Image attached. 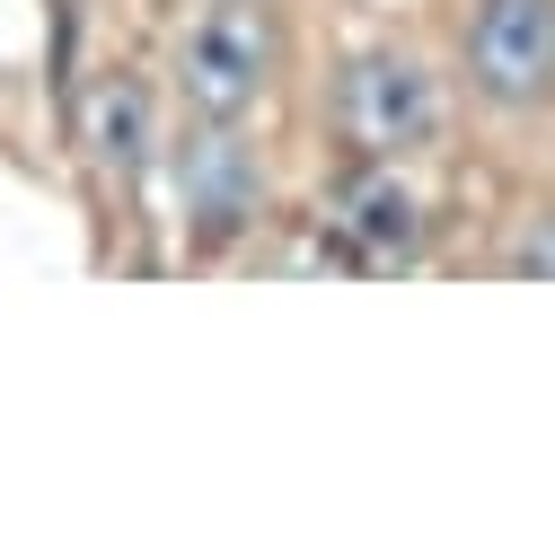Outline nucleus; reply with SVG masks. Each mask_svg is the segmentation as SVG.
I'll list each match as a JSON object with an SVG mask.
<instances>
[{"mask_svg": "<svg viewBox=\"0 0 555 555\" xmlns=\"http://www.w3.org/2000/svg\"><path fill=\"white\" fill-rule=\"evenodd\" d=\"M283 72V27L273 0H185L168 27V80L194 124H247Z\"/></svg>", "mask_w": 555, "mask_h": 555, "instance_id": "nucleus-1", "label": "nucleus"}, {"mask_svg": "<svg viewBox=\"0 0 555 555\" xmlns=\"http://www.w3.org/2000/svg\"><path fill=\"white\" fill-rule=\"evenodd\" d=\"M326 115H335V132L362 159H405V151H424L433 132H441V80L405 44H362L335 72Z\"/></svg>", "mask_w": 555, "mask_h": 555, "instance_id": "nucleus-2", "label": "nucleus"}, {"mask_svg": "<svg viewBox=\"0 0 555 555\" xmlns=\"http://www.w3.org/2000/svg\"><path fill=\"white\" fill-rule=\"evenodd\" d=\"M459 62L485 106H546L555 98V0H476L459 27Z\"/></svg>", "mask_w": 555, "mask_h": 555, "instance_id": "nucleus-3", "label": "nucleus"}, {"mask_svg": "<svg viewBox=\"0 0 555 555\" xmlns=\"http://www.w3.org/2000/svg\"><path fill=\"white\" fill-rule=\"evenodd\" d=\"M326 230L353 247V256H371V264H397V256H414V238H424V194L405 185L397 159H362V168L335 177Z\"/></svg>", "mask_w": 555, "mask_h": 555, "instance_id": "nucleus-4", "label": "nucleus"}, {"mask_svg": "<svg viewBox=\"0 0 555 555\" xmlns=\"http://www.w3.org/2000/svg\"><path fill=\"white\" fill-rule=\"evenodd\" d=\"M230 124H212V142H185V203H194V221L203 230H238L247 221V159L221 142Z\"/></svg>", "mask_w": 555, "mask_h": 555, "instance_id": "nucleus-5", "label": "nucleus"}, {"mask_svg": "<svg viewBox=\"0 0 555 555\" xmlns=\"http://www.w3.org/2000/svg\"><path fill=\"white\" fill-rule=\"evenodd\" d=\"M89 142H98L106 168H142V151H151V106H142L132 80H106V89L89 98Z\"/></svg>", "mask_w": 555, "mask_h": 555, "instance_id": "nucleus-6", "label": "nucleus"}, {"mask_svg": "<svg viewBox=\"0 0 555 555\" xmlns=\"http://www.w3.org/2000/svg\"><path fill=\"white\" fill-rule=\"evenodd\" d=\"M520 283H555V212H538L520 238H512V256H503Z\"/></svg>", "mask_w": 555, "mask_h": 555, "instance_id": "nucleus-7", "label": "nucleus"}]
</instances>
